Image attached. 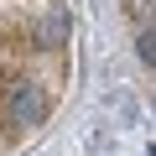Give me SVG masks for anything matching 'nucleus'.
Instances as JSON below:
<instances>
[{
    "label": "nucleus",
    "instance_id": "1",
    "mask_svg": "<svg viewBox=\"0 0 156 156\" xmlns=\"http://www.w3.org/2000/svg\"><path fill=\"white\" fill-rule=\"evenodd\" d=\"M47 115H52V94L37 78H26V73L5 78V89H0V125L5 130H37V125H47Z\"/></svg>",
    "mask_w": 156,
    "mask_h": 156
},
{
    "label": "nucleus",
    "instance_id": "2",
    "mask_svg": "<svg viewBox=\"0 0 156 156\" xmlns=\"http://www.w3.org/2000/svg\"><path fill=\"white\" fill-rule=\"evenodd\" d=\"M68 31H73L68 5H47V11L37 16V26H31V47H37V52H62Z\"/></svg>",
    "mask_w": 156,
    "mask_h": 156
},
{
    "label": "nucleus",
    "instance_id": "3",
    "mask_svg": "<svg viewBox=\"0 0 156 156\" xmlns=\"http://www.w3.org/2000/svg\"><path fill=\"white\" fill-rule=\"evenodd\" d=\"M135 57H140V62L156 73V21H146V26L135 31Z\"/></svg>",
    "mask_w": 156,
    "mask_h": 156
},
{
    "label": "nucleus",
    "instance_id": "4",
    "mask_svg": "<svg viewBox=\"0 0 156 156\" xmlns=\"http://www.w3.org/2000/svg\"><path fill=\"white\" fill-rule=\"evenodd\" d=\"M125 5H130V11H140V5H146V11H151V5H156V0H125Z\"/></svg>",
    "mask_w": 156,
    "mask_h": 156
}]
</instances>
